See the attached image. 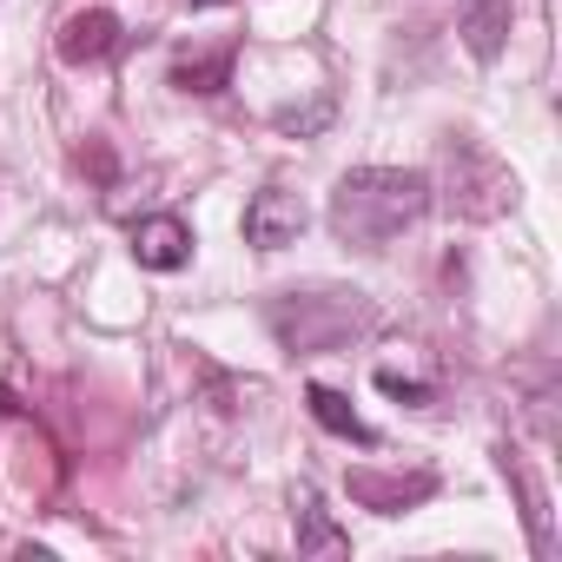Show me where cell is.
<instances>
[{
	"label": "cell",
	"instance_id": "1",
	"mask_svg": "<svg viewBox=\"0 0 562 562\" xmlns=\"http://www.w3.org/2000/svg\"><path fill=\"white\" fill-rule=\"evenodd\" d=\"M430 212V179L404 166H358L331 192V232L358 251H384Z\"/></svg>",
	"mask_w": 562,
	"mask_h": 562
},
{
	"label": "cell",
	"instance_id": "2",
	"mask_svg": "<svg viewBox=\"0 0 562 562\" xmlns=\"http://www.w3.org/2000/svg\"><path fill=\"white\" fill-rule=\"evenodd\" d=\"M299 232H305V199L299 192H285V186L251 192V205H245V245L278 251V245H299Z\"/></svg>",
	"mask_w": 562,
	"mask_h": 562
},
{
	"label": "cell",
	"instance_id": "3",
	"mask_svg": "<svg viewBox=\"0 0 562 562\" xmlns=\"http://www.w3.org/2000/svg\"><path fill=\"white\" fill-rule=\"evenodd\" d=\"M60 60L67 67H100L106 54H120V14L113 8H80L60 21Z\"/></svg>",
	"mask_w": 562,
	"mask_h": 562
},
{
	"label": "cell",
	"instance_id": "4",
	"mask_svg": "<svg viewBox=\"0 0 562 562\" xmlns=\"http://www.w3.org/2000/svg\"><path fill=\"white\" fill-rule=\"evenodd\" d=\"M133 258H139L146 271H179V265H192V232H186V218H172V212L139 218V225H133Z\"/></svg>",
	"mask_w": 562,
	"mask_h": 562
},
{
	"label": "cell",
	"instance_id": "5",
	"mask_svg": "<svg viewBox=\"0 0 562 562\" xmlns=\"http://www.w3.org/2000/svg\"><path fill=\"white\" fill-rule=\"evenodd\" d=\"M292 516H299V555H345L351 549V536L331 522V509H325V496L312 483L292 490Z\"/></svg>",
	"mask_w": 562,
	"mask_h": 562
},
{
	"label": "cell",
	"instance_id": "6",
	"mask_svg": "<svg viewBox=\"0 0 562 562\" xmlns=\"http://www.w3.org/2000/svg\"><path fill=\"white\" fill-rule=\"evenodd\" d=\"M437 490V476H371V470H351V496L364 503V509H378V516H397V509H411V503H424Z\"/></svg>",
	"mask_w": 562,
	"mask_h": 562
},
{
	"label": "cell",
	"instance_id": "7",
	"mask_svg": "<svg viewBox=\"0 0 562 562\" xmlns=\"http://www.w3.org/2000/svg\"><path fill=\"white\" fill-rule=\"evenodd\" d=\"M509 41V0H463V47L476 60H496Z\"/></svg>",
	"mask_w": 562,
	"mask_h": 562
},
{
	"label": "cell",
	"instance_id": "8",
	"mask_svg": "<svg viewBox=\"0 0 562 562\" xmlns=\"http://www.w3.org/2000/svg\"><path fill=\"white\" fill-rule=\"evenodd\" d=\"M305 404H312V417H318L331 437H351V443H364V450L378 443V430H371V424L351 411V397H338L331 384H312V391H305Z\"/></svg>",
	"mask_w": 562,
	"mask_h": 562
},
{
	"label": "cell",
	"instance_id": "9",
	"mask_svg": "<svg viewBox=\"0 0 562 562\" xmlns=\"http://www.w3.org/2000/svg\"><path fill=\"white\" fill-rule=\"evenodd\" d=\"M172 80H179L186 93H218V87L232 80V54H225V47H218V54H192V60L172 67Z\"/></svg>",
	"mask_w": 562,
	"mask_h": 562
},
{
	"label": "cell",
	"instance_id": "10",
	"mask_svg": "<svg viewBox=\"0 0 562 562\" xmlns=\"http://www.w3.org/2000/svg\"><path fill=\"white\" fill-rule=\"evenodd\" d=\"M192 8H218V0H192Z\"/></svg>",
	"mask_w": 562,
	"mask_h": 562
},
{
	"label": "cell",
	"instance_id": "11",
	"mask_svg": "<svg viewBox=\"0 0 562 562\" xmlns=\"http://www.w3.org/2000/svg\"><path fill=\"white\" fill-rule=\"evenodd\" d=\"M0 411H14V404H8V391H0Z\"/></svg>",
	"mask_w": 562,
	"mask_h": 562
}]
</instances>
